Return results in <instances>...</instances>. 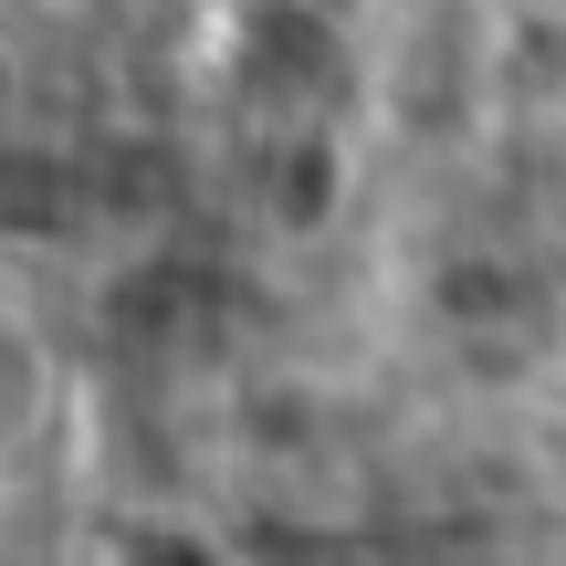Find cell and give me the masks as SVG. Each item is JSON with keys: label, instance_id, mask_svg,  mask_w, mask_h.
<instances>
[{"label": "cell", "instance_id": "6da1fadb", "mask_svg": "<svg viewBox=\"0 0 566 566\" xmlns=\"http://www.w3.org/2000/svg\"><path fill=\"white\" fill-rule=\"evenodd\" d=\"M105 566H242L210 525H179V514H137V525L105 535Z\"/></svg>", "mask_w": 566, "mask_h": 566}, {"label": "cell", "instance_id": "7a4b0ae2", "mask_svg": "<svg viewBox=\"0 0 566 566\" xmlns=\"http://www.w3.org/2000/svg\"><path fill=\"white\" fill-rule=\"evenodd\" d=\"M0 105H11V53H0Z\"/></svg>", "mask_w": 566, "mask_h": 566}]
</instances>
